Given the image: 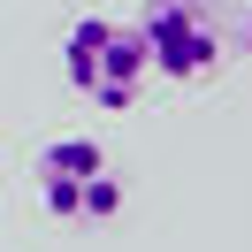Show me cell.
Masks as SVG:
<instances>
[{"label": "cell", "instance_id": "cell-3", "mask_svg": "<svg viewBox=\"0 0 252 252\" xmlns=\"http://www.w3.org/2000/svg\"><path fill=\"white\" fill-rule=\"evenodd\" d=\"M31 184H38V206H46L54 221H115L123 214V176H115L107 145H92V138L38 145Z\"/></svg>", "mask_w": 252, "mask_h": 252}, {"label": "cell", "instance_id": "cell-1", "mask_svg": "<svg viewBox=\"0 0 252 252\" xmlns=\"http://www.w3.org/2000/svg\"><path fill=\"white\" fill-rule=\"evenodd\" d=\"M138 38H145V62L176 84H206L237 62V31L214 0H145Z\"/></svg>", "mask_w": 252, "mask_h": 252}, {"label": "cell", "instance_id": "cell-2", "mask_svg": "<svg viewBox=\"0 0 252 252\" xmlns=\"http://www.w3.org/2000/svg\"><path fill=\"white\" fill-rule=\"evenodd\" d=\"M145 38H138V23H115V16H77L69 23V38H62V77L77 84L92 107H138V92H145Z\"/></svg>", "mask_w": 252, "mask_h": 252}]
</instances>
